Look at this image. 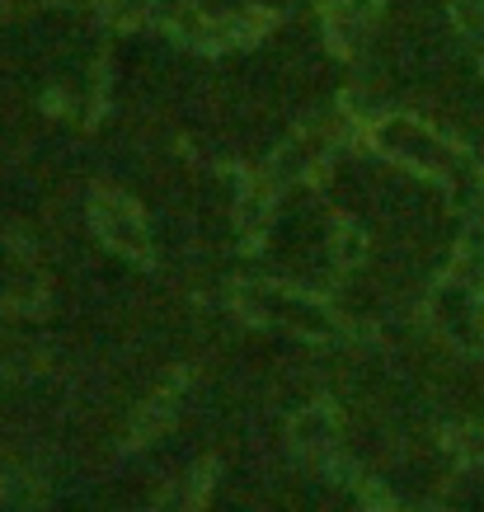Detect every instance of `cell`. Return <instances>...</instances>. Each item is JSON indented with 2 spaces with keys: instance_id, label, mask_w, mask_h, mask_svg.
I'll return each mask as SVG.
<instances>
[{
  "instance_id": "1",
  "label": "cell",
  "mask_w": 484,
  "mask_h": 512,
  "mask_svg": "<svg viewBox=\"0 0 484 512\" xmlns=\"http://www.w3.org/2000/svg\"><path fill=\"white\" fill-rule=\"evenodd\" d=\"M456 15H461L466 29H480L484 24V0H456Z\"/></svg>"
}]
</instances>
